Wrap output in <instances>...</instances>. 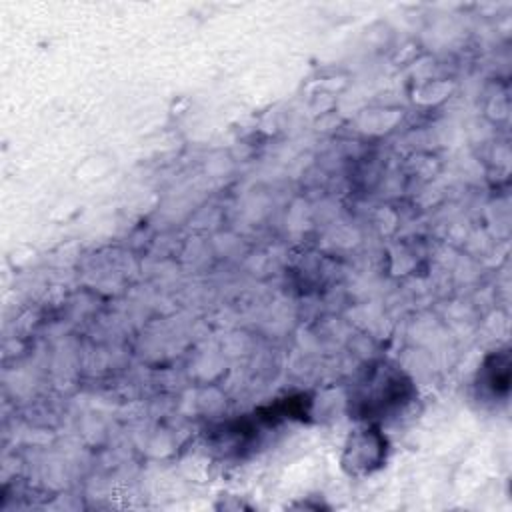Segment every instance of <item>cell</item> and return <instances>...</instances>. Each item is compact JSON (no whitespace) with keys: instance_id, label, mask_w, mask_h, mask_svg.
<instances>
[{"instance_id":"2","label":"cell","mask_w":512,"mask_h":512,"mask_svg":"<svg viewBox=\"0 0 512 512\" xmlns=\"http://www.w3.org/2000/svg\"><path fill=\"white\" fill-rule=\"evenodd\" d=\"M386 458L388 438L382 428L376 424L358 422L344 442L340 464L348 476L364 478L378 472L386 464Z\"/></svg>"},{"instance_id":"1","label":"cell","mask_w":512,"mask_h":512,"mask_svg":"<svg viewBox=\"0 0 512 512\" xmlns=\"http://www.w3.org/2000/svg\"><path fill=\"white\" fill-rule=\"evenodd\" d=\"M416 400V384L390 360L366 364L350 384L348 412L356 422L382 426Z\"/></svg>"},{"instance_id":"3","label":"cell","mask_w":512,"mask_h":512,"mask_svg":"<svg viewBox=\"0 0 512 512\" xmlns=\"http://www.w3.org/2000/svg\"><path fill=\"white\" fill-rule=\"evenodd\" d=\"M480 390L490 400H504L510 390V352L498 350L486 356L480 368Z\"/></svg>"}]
</instances>
